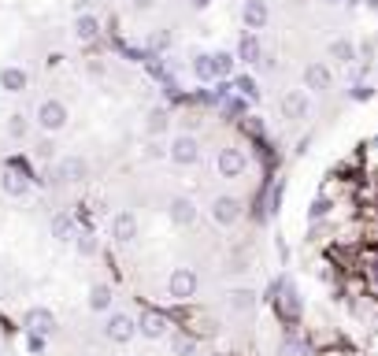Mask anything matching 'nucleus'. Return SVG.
<instances>
[{
	"mask_svg": "<svg viewBox=\"0 0 378 356\" xmlns=\"http://www.w3.org/2000/svg\"><path fill=\"white\" fill-rule=\"evenodd\" d=\"M74 37H78V41H97V37H100V19L97 15H89V11H82V15H78L74 19Z\"/></svg>",
	"mask_w": 378,
	"mask_h": 356,
	"instance_id": "17",
	"label": "nucleus"
},
{
	"mask_svg": "<svg viewBox=\"0 0 378 356\" xmlns=\"http://www.w3.org/2000/svg\"><path fill=\"white\" fill-rule=\"evenodd\" d=\"M212 67H215V78H230L234 74V56L230 52H212Z\"/></svg>",
	"mask_w": 378,
	"mask_h": 356,
	"instance_id": "26",
	"label": "nucleus"
},
{
	"mask_svg": "<svg viewBox=\"0 0 378 356\" xmlns=\"http://www.w3.org/2000/svg\"><path fill=\"white\" fill-rule=\"evenodd\" d=\"M149 45H152V48H163V45H167V34H152Z\"/></svg>",
	"mask_w": 378,
	"mask_h": 356,
	"instance_id": "34",
	"label": "nucleus"
},
{
	"mask_svg": "<svg viewBox=\"0 0 378 356\" xmlns=\"http://www.w3.org/2000/svg\"><path fill=\"white\" fill-rule=\"evenodd\" d=\"M167 160L178 164V167H193L201 160V141L193 134H175L171 145H167Z\"/></svg>",
	"mask_w": 378,
	"mask_h": 356,
	"instance_id": "3",
	"label": "nucleus"
},
{
	"mask_svg": "<svg viewBox=\"0 0 378 356\" xmlns=\"http://www.w3.org/2000/svg\"><path fill=\"white\" fill-rule=\"evenodd\" d=\"M167 123H171V115H167V108H152L149 112V119H145V130L152 138H160L163 130H167Z\"/></svg>",
	"mask_w": 378,
	"mask_h": 356,
	"instance_id": "24",
	"label": "nucleus"
},
{
	"mask_svg": "<svg viewBox=\"0 0 378 356\" xmlns=\"http://www.w3.org/2000/svg\"><path fill=\"white\" fill-rule=\"evenodd\" d=\"M327 201H316V204H311V219H319V216H327Z\"/></svg>",
	"mask_w": 378,
	"mask_h": 356,
	"instance_id": "32",
	"label": "nucleus"
},
{
	"mask_svg": "<svg viewBox=\"0 0 378 356\" xmlns=\"http://www.w3.org/2000/svg\"><path fill=\"white\" fill-rule=\"evenodd\" d=\"M167 216H171L175 227H193V223H197V204H193L189 197H171Z\"/></svg>",
	"mask_w": 378,
	"mask_h": 356,
	"instance_id": "14",
	"label": "nucleus"
},
{
	"mask_svg": "<svg viewBox=\"0 0 378 356\" xmlns=\"http://www.w3.org/2000/svg\"><path fill=\"white\" fill-rule=\"evenodd\" d=\"M137 334H141V338H149V341L163 338V334H167V319H163L160 312H145V315L137 319Z\"/></svg>",
	"mask_w": 378,
	"mask_h": 356,
	"instance_id": "16",
	"label": "nucleus"
},
{
	"mask_svg": "<svg viewBox=\"0 0 378 356\" xmlns=\"http://www.w3.org/2000/svg\"><path fill=\"white\" fill-rule=\"evenodd\" d=\"M34 156H37V160H41V164H48V160H52V156H56V141H52V138L45 134L41 141H37V145H34Z\"/></svg>",
	"mask_w": 378,
	"mask_h": 356,
	"instance_id": "29",
	"label": "nucleus"
},
{
	"mask_svg": "<svg viewBox=\"0 0 378 356\" xmlns=\"http://www.w3.org/2000/svg\"><path fill=\"white\" fill-rule=\"evenodd\" d=\"M112 301H115V294H112L108 282H97L93 289H89V308L93 312H112Z\"/></svg>",
	"mask_w": 378,
	"mask_h": 356,
	"instance_id": "20",
	"label": "nucleus"
},
{
	"mask_svg": "<svg viewBox=\"0 0 378 356\" xmlns=\"http://www.w3.org/2000/svg\"><path fill=\"white\" fill-rule=\"evenodd\" d=\"M208 212H212V223H215V227H234V223L245 216V204L238 201V197L223 193V197H215V201H212V208H208Z\"/></svg>",
	"mask_w": 378,
	"mask_h": 356,
	"instance_id": "6",
	"label": "nucleus"
},
{
	"mask_svg": "<svg viewBox=\"0 0 378 356\" xmlns=\"http://www.w3.org/2000/svg\"><path fill=\"white\" fill-rule=\"evenodd\" d=\"M89 178V160L86 156H63L52 171V182H60V186H74V182H86Z\"/></svg>",
	"mask_w": 378,
	"mask_h": 356,
	"instance_id": "5",
	"label": "nucleus"
},
{
	"mask_svg": "<svg viewBox=\"0 0 378 356\" xmlns=\"http://www.w3.org/2000/svg\"><path fill=\"white\" fill-rule=\"evenodd\" d=\"M363 4H367V8H378V0H363Z\"/></svg>",
	"mask_w": 378,
	"mask_h": 356,
	"instance_id": "37",
	"label": "nucleus"
},
{
	"mask_svg": "<svg viewBox=\"0 0 378 356\" xmlns=\"http://www.w3.org/2000/svg\"><path fill=\"white\" fill-rule=\"evenodd\" d=\"M137 237V216L134 212H115L112 216V242H119V245H130Z\"/></svg>",
	"mask_w": 378,
	"mask_h": 356,
	"instance_id": "12",
	"label": "nucleus"
},
{
	"mask_svg": "<svg viewBox=\"0 0 378 356\" xmlns=\"http://www.w3.org/2000/svg\"><path fill=\"white\" fill-rule=\"evenodd\" d=\"M171 352H175V356H193V352H197V341L186 338V334H175V338H171Z\"/></svg>",
	"mask_w": 378,
	"mask_h": 356,
	"instance_id": "28",
	"label": "nucleus"
},
{
	"mask_svg": "<svg viewBox=\"0 0 378 356\" xmlns=\"http://www.w3.org/2000/svg\"><path fill=\"white\" fill-rule=\"evenodd\" d=\"M327 56L334 63H356V45L349 41V37H334V41L327 45Z\"/></svg>",
	"mask_w": 378,
	"mask_h": 356,
	"instance_id": "19",
	"label": "nucleus"
},
{
	"mask_svg": "<svg viewBox=\"0 0 378 356\" xmlns=\"http://www.w3.org/2000/svg\"><path fill=\"white\" fill-rule=\"evenodd\" d=\"M227 305H230V312H252L256 308V294H252V289H230V294H227Z\"/></svg>",
	"mask_w": 378,
	"mask_h": 356,
	"instance_id": "21",
	"label": "nucleus"
},
{
	"mask_svg": "<svg viewBox=\"0 0 378 356\" xmlns=\"http://www.w3.org/2000/svg\"><path fill=\"white\" fill-rule=\"evenodd\" d=\"M156 4H160V0H130V8H134V11H141V15H145V11H152Z\"/></svg>",
	"mask_w": 378,
	"mask_h": 356,
	"instance_id": "31",
	"label": "nucleus"
},
{
	"mask_svg": "<svg viewBox=\"0 0 378 356\" xmlns=\"http://www.w3.org/2000/svg\"><path fill=\"white\" fill-rule=\"evenodd\" d=\"M0 190H4L8 197H15V201H22V197L30 193V178H26L19 167H4V175H0Z\"/></svg>",
	"mask_w": 378,
	"mask_h": 356,
	"instance_id": "15",
	"label": "nucleus"
},
{
	"mask_svg": "<svg viewBox=\"0 0 378 356\" xmlns=\"http://www.w3.org/2000/svg\"><path fill=\"white\" fill-rule=\"evenodd\" d=\"M30 86V74H26V67H19V63H8V67H0V89L4 93H22V89Z\"/></svg>",
	"mask_w": 378,
	"mask_h": 356,
	"instance_id": "13",
	"label": "nucleus"
},
{
	"mask_svg": "<svg viewBox=\"0 0 378 356\" xmlns=\"http://www.w3.org/2000/svg\"><path fill=\"white\" fill-rule=\"evenodd\" d=\"M34 123H37V130H41V134L56 138L60 130H67V123H71V112H67V104H63V100H56V97H45L41 104H37V112H34Z\"/></svg>",
	"mask_w": 378,
	"mask_h": 356,
	"instance_id": "1",
	"label": "nucleus"
},
{
	"mask_svg": "<svg viewBox=\"0 0 378 356\" xmlns=\"http://www.w3.org/2000/svg\"><path fill=\"white\" fill-rule=\"evenodd\" d=\"M193 74H197L201 82H212V78H215V67H212V56H208V52L193 56Z\"/></svg>",
	"mask_w": 378,
	"mask_h": 356,
	"instance_id": "25",
	"label": "nucleus"
},
{
	"mask_svg": "<svg viewBox=\"0 0 378 356\" xmlns=\"http://www.w3.org/2000/svg\"><path fill=\"white\" fill-rule=\"evenodd\" d=\"M245 167H249V160H245L241 149H234V145L219 149V156H215V171H219L223 178H238V175H245Z\"/></svg>",
	"mask_w": 378,
	"mask_h": 356,
	"instance_id": "8",
	"label": "nucleus"
},
{
	"mask_svg": "<svg viewBox=\"0 0 378 356\" xmlns=\"http://www.w3.org/2000/svg\"><path fill=\"white\" fill-rule=\"evenodd\" d=\"M330 82H334V74H330V67L323 60H316V63H308L304 67V93H327L330 89Z\"/></svg>",
	"mask_w": 378,
	"mask_h": 356,
	"instance_id": "9",
	"label": "nucleus"
},
{
	"mask_svg": "<svg viewBox=\"0 0 378 356\" xmlns=\"http://www.w3.org/2000/svg\"><path fill=\"white\" fill-rule=\"evenodd\" d=\"M104 338L115 341V345H126V341L137 338V319L130 312H108V319H104Z\"/></svg>",
	"mask_w": 378,
	"mask_h": 356,
	"instance_id": "2",
	"label": "nucleus"
},
{
	"mask_svg": "<svg viewBox=\"0 0 378 356\" xmlns=\"http://www.w3.org/2000/svg\"><path fill=\"white\" fill-rule=\"evenodd\" d=\"M197 289H201V279H197L193 268H175L171 279H167V294H171V301H189V297H197Z\"/></svg>",
	"mask_w": 378,
	"mask_h": 356,
	"instance_id": "4",
	"label": "nucleus"
},
{
	"mask_svg": "<svg viewBox=\"0 0 378 356\" xmlns=\"http://www.w3.org/2000/svg\"><path fill=\"white\" fill-rule=\"evenodd\" d=\"M208 4H212V0H193V8H208Z\"/></svg>",
	"mask_w": 378,
	"mask_h": 356,
	"instance_id": "36",
	"label": "nucleus"
},
{
	"mask_svg": "<svg viewBox=\"0 0 378 356\" xmlns=\"http://www.w3.org/2000/svg\"><path fill=\"white\" fill-rule=\"evenodd\" d=\"M52 237H56V242H74V219L71 216H52Z\"/></svg>",
	"mask_w": 378,
	"mask_h": 356,
	"instance_id": "23",
	"label": "nucleus"
},
{
	"mask_svg": "<svg viewBox=\"0 0 378 356\" xmlns=\"http://www.w3.org/2000/svg\"><path fill=\"white\" fill-rule=\"evenodd\" d=\"M4 130H8L11 141H26V134H30V119H26L22 112H11L8 123H4Z\"/></svg>",
	"mask_w": 378,
	"mask_h": 356,
	"instance_id": "22",
	"label": "nucleus"
},
{
	"mask_svg": "<svg viewBox=\"0 0 378 356\" xmlns=\"http://www.w3.org/2000/svg\"><path fill=\"white\" fill-rule=\"evenodd\" d=\"M327 4H342V0H327Z\"/></svg>",
	"mask_w": 378,
	"mask_h": 356,
	"instance_id": "38",
	"label": "nucleus"
},
{
	"mask_svg": "<svg viewBox=\"0 0 378 356\" xmlns=\"http://www.w3.org/2000/svg\"><path fill=\"white\" fill-rule=\"evenodd\" d=\"M308 112H311V100H308L304 89H290V93L282 97V115L290 119V123H301V119H308Z\"/></svg>",
	"mask_w": 378,
	"mask_h": 356,
	"instance_id": "11",
	"label": "nucleus"
},
{
	"mask_svg": "<svg viewBox=\"0 0 378 356\" xmlns=\"http://www.w3.org/2000/svg\"><path fill=\"white\" fill-rule=\"evenodd\" d=\"M74 245H78V256H97V237L93 234H74Z\"/></svg>",
	"mask_w": 378,
	"mask_h": 356,
	"instance_id": "30",
	"label": "nucleus"
},
{
	"mask_svg": "<svg viewBox=\"0 0 378 356\" xmlns=\"http://www.w3.org/2000/svg\"><path fill=\"white\" fill-rule=\"evenodd\" d=\"M22 327H26V334H30V338H48L52 331H56V315H52V308L34 305V308L22 312Z\"/></svg>",
	"mask_w": 378,
	"mask_h": 356,
	"instance_id": "7",
	"label": "nucleus"
},
{
	"mask_svg": "<svg viewBox=\"0 0 378 356\" xmlns=\"http://www.w3.org/2000/svg\"><path fill=\"white\" fill-rule=\"evenodd\" d=\"M241 108H245V104H241V100H230V104H227V115H238Z\"/></svg>",
	"mask_w": 378,
	"mask_h": 356,
	"instance_id": "35",
	"label": "nucleus"
},
{
	"mask_svg": "<svg viewBox=\"0 0 378 356\" xmlns=\"http://www.w3.org/2000/svg\"><path fill=\"white\" fill-rule=\"evenodd\" d=\"M267 19H271L267 0H245V4H241V22H245V30H249V34L264 30Z\"/></svg>",
	"mask_w": 378,
	"mask_h": 356,
	"instance_id": "10",
	"label": "nucleus"
},
{
	"mask_svg": "<svg viewBox=\"0 0 378 356\" xmlns=\"http://www.w3.org/2000/svg\"><path fill=\"white\" fill-rule=\"evenodd\" d=\"M234 89H238V97H245V100H256L259 97V89H256V82L249 74H238L234 78Z\"/></svg>",
	"mask_w": 378,
	"mask_h": 356,
	"instance_id": "27",
	"label": "nucleus"
},
{
	"mask_svg": "<svg viewBox=\"0 0 378 356\" xmlns=\"http://www.w3.org/2000/svg\"><path fill=\"white\" fill-rule=\"evenodd\" d=\"M282 356H301V345H297V341H285V345H282Z\"/></svg>",
	"mask_w": 378,
	"mask_h": 356,
	"instance_id": "33",
	"label": "nucleus"
},
{
	"mask_svg": "<svg viewBox=\"0 0 378 356\" xmlns=\"http://www.w3.org/2000/svg\"><path fill=\"white\" fill-rule=\"evenodd\" d=\"M238 60H245V63H264V45H259L256 34H245L241 41H238Z\"/></svg>",
	"mask_w": 378,
	"mask_h": 356,
	"instance_id": "18",
	"label": "nucleus"
}]
</instances>
